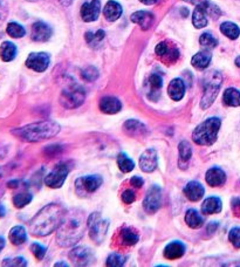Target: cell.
I'll use <instances>...</instances> for the list:
<instances>
[{
    "label": "cell",
    "mask_w": 240,
    "mask_h": 267,
    "mask_svg": "<svg viewBox=\"0 0 240 267\" xmlns=\"http://www.w3.org/2000/svg\"><path fill=\"white\" fill-rule=\"evenodd\" d=\"M65 214V209L59 204H48L30 222V232L37 237H45L53 233L61 224Z\"/></svg>",
    "instance_id": "6da1fadb"
},
{
    "label": "cell",
    "mask_w": 240,
    "mask_h": 267,
    "mask_svg": "<svg viewBox=\"0 0 240 267\" xmlns=\"http://www.w3.org/2000/svg\"><path fill=\"white\" fill-rule=\"evenodd\" d=\"M85 229L86 223L82 211L71 210L66 212L61 224L57 228V243L62 248L75 245L83 235Z\"/></svg>",
    "instance_id": "7a4b0ae2"
},
{
    "label": "cell",
    "mask_w": 240,
    "mask_h": 267,
    "mask_svg": "<svg viewBox=\"0 0 240 267\" xmlns=\"http://www.w3.org/2000/svg\"><path fill=\"white\" fill-rule=\"evenodd\" d=\"M60 125L55 121H42L25 127L14 129L12 134L26 142H40V141L55 137L60 133Z\"/></svg>",
    "instance_id": "3957f363"
},
{
    "label": "cell",
    "mask_w": 240,
    "mask_h": 267,
    "mask_svg": "<svg viewBox=\"0 0 240 267\" xmlns=\"http://www.w3.org/2000/svg\"><path fill=\"white\" fill-rule=\"evenodd\" d=\"M222 121L218 117H210L206 121L201 123L193 130L192 140L198 145H212L216 142L218 131L221 129Z\"/></svg>",
    "instance_id": "277c9868"
},
{
    "label": "cell",
    "mask_w": 240,
    "mask_h": 267,
    "mask_svg": "<svg viewBox=\"0 0 240 267\" xmlns=\"http://www.w3.org/2000/svg\"><path fill=\"white\" fill-rule=\"evenodd\" d=\"M222 76L219 71H211L205 75L204 80V95L202 97L201 108L207 109L215 102L218 91L221 89Z\"/></svg>",
    "instance_id": "5b68a950"
},
{
    "label": "cell",
    "mask_w": 240,
    "mask_h": 267,
    "mask_svg": "<svg viewBox=\"0 0 240 267\" xmlns=\"http://www.w3.org/2000/svg\"><path fill=\"white\" fill-rule=\"evenodd\" d=\"M86 99V93L83 88L77 85H71L62 90L60 102L65 108L74 109L80 107Z\"/></svg>",
    "instance_id": "8992f818"
},
{
    "label": "cell",
    "mask_w": 240,
    "mask_h": 267,
    "mask_svg": "<svg viewBox=\"0 0 240 267\" xmlns=\"http://www.w3.org/2000/svg\"><path fill=\"white\" fill-rule=\"evenodd\" d=\"M88 224L89 232H91V238L94 240L96 244H101L103 242V239L106 238L107 231L109 228V222L108 220L102 219L100 216V214H92L91 217L87 220Z\"/></svg>",
    "instance_id": "52a82bcc"
},
{
    "label": "cell",
    "mask_w": 240,
    "mask_h": 267,
    "mask_svg": "<svg viewBox=\"0 0 240 267\" xmlns=\"http://www.w3.org/2000/svg\"><path fill=\"white\" fill-rule=\"evenodd\" d=\"M69 169L65 162L59 163L55 165V168L52 170L48 176L45 178V184L50 186L52 189H59L61 188L65 183L66 178L68 176Z\"/></svg>",
    "instance_id": "ba28073f"
},
{
    "label": "cell",
    "mask_w": 240,
    "mask_h": 267,
    "mask_svg": "<svg viewBox=\"0 0 240 267\" xmlns=\"http://www.w3.org/2000/svg\"><path fill=\"white\" fill-rule=\"evenodd\" d=\"M102 177L97 176V175H94V176H86V177H81L79 179H76L75 182V185H76V192H79L82 190V192L80 194L81 197H83V195L86 194H92L102 185Z\"/></svg>",
    "instance_id": "9c48e42d"
},
{
    "label": "cell",
    "mask_w": 240,
    "mask_h": 267,
    "mask_svg": "<svg viewBox=\"0 0 240 267\" xmlns=\"http://www.w3.org/2000/svg\"><path fill=\"white\" fill-rule=\"evenodd\" d=\"M162 205V191L157 185H152L147 194L146 199L143 202L144 211L147 214H155Z\"/></svg>",
    "instance_id": "30bf717a"
},
{
    "label": "cell",
    "mask_w": 240,
    "mask_h": 267,
    "mask_svg": "<svg viewBox=\"0 0 240 267\" xmlns=\"http://www.w3.org/2000/svg\"><path fill=\"white\" fill-rule=\"evenodd\" d=\"M69 259L76 266H88L94 263L95 258L91 249L79 246L69 252Z\"/></svg>",
    "instance_id": "8fae6325"
},
{
    "label": "cell",
    "mask_w": 240,
    "mask_h": 267,
    "mask_svg": "<svg viewBox=\"0 0 240 267\" xmlns=\"http://www.w3.org/2000/svg\"><path fill=\"white\" fill-rule=\"evenodd\" d=\"M51 62V57L47 53H32L26 60V66L31 68L32 71H37V73H42L48 68Z\"/></svg>",
    "instance_id": "7c38bea8"
},
{
    "label": "cell",
    "mask_w": 240,
    "mask_h": 267,
    "mask_svg": "<svg viewBox=\"0 0 240 267\" xmlns=\"http://www.w3.org/2000/svg\"><path fill=\"white\" fill-rule=\"evenodd\" d=\"M156 54L161 57V60L166 64H173L179 57V52L177 47L170 45V42L162 41L156 46Z\"/></svg>",
    "instance_id": "4fadbf2b"
},
{
    "label": "cell",
    "mask_w": 240,
    "mask_h": 267,
    "mask_svg": "<svg viewBox=\"0 0 240 267\" xmlns=\"http://www.w3.org/2000/svg\"><path fill=\"white\" fill-rule=\"evenodd\" d=\"M101 13V2L100 0H92V1L85 2L81 7V18L83 21L92 22L99 18Z\"/></svg>",
    "instance_id": "5bb4252c"
},
{
    "label": "cell",
    "mask_w": 240,
    "mask_h": 267,
    "mask_svg": "<svg viewBox=\"0 0 240 267\" xmlns=\"http://www.w3.org/2000/svg\"><path fill=\"white\" fill-rule=\"evenodd\" d=\"M158 164L157 153L155 149H147L140 157V168L144 172H152L156 170Z\"/></svg>",
    "instance_id": "9a60e30c"
},
{
    "label": "cell",
    "mask_w": 240,
    "mask_h": 267,
    "mask_svg": "<svg viewBox=\"0 0 240 267\" xmlns=\"http://www.w3.org/2000/svg\"><path fill=\"white\" fill-rule=\"evenodd\" d=\"M123 130L128 136L134 137V139H143L149 134L146 125L140 121H136V120H129L124 123Z\"/></svg>",
    "instance_id": "2e32d148"
},
{
    "label": "cell",
    "mask_w": 240,
    "mask_h": 267,
    "mask_svg": "<svg viewBox=\"0 0 240 267\" xmlns=\"http://www.w3.org/2000/svg\"><path fill=\"white\" fill-rule=\"evenodd\" d=\"M52 36V28L42 21H37L32 26V40L37 42L48 41Z\"/></svg>",
    "instance_id": "e0dca14e"
},
{
    "label": "cell",
    "mask_w": 240,
    "mask_h": 267,
    "mask_svg": "<svg viewBox=\"0 0 240 267\" xmlns=\"http://www.w3.org/2000/svg\"><path fill=\"white\" fill-rule=\"evenodd\" d=\"M183 192L185 196L187 197V199H190L191 202H198V200H201L203 198L205 189L197 180H192V182L187 183Z\"/></svg>",
    "instance_id": "ac0fdd59"
},
{
    "label": "cell",
    "mask_w": 240,
    "mask_h": 267,
    "mask_svg": "<svg viewBox=\"0 0 240 267\" xmlns=\"http://www.w3.org/2000/svg\"><path fill=\"white\" fill-rule=\"evenodd\" d=\"M131 21L135 24L140 25V27L143 31L149 30L151 27L152 22H154V14L148 11H137V12L132 13Z\"/></svg>",
    "instance_id": "d6986e66"
},
{
    "label": "cell",
    "mask_w": 240,
    "mask_h": 267,
    "mask_svg": "<svg viewBox=\"0 0 240 267\" xmlns=\"http://www.w3.org/2000/svg\"><path fill=\"white\" fill-rule=\"evenodd\" d=\"M100 109L106 114H117L122 109V103L114 96H106L100 101Z\"/></svg>",
    "instance_id": "ffe728a7"
},
{
    "label": "cell",
    "mask_w": 240,
    "mask_h": 267,
    "mask_svg": "<svg viewBox=\"0 0 240 267\" xmlns=\"http://www.w3.org/2000/svg\"><path fill=\"white\" fill-rule=\"evenodd\" d=\"M226 182V175L225 172L219 168H211L206 172V183L210 186L217 188V186H222Z\"/></svg>",
    "instance_id": "44dd1931"
},
{
    "label": "cell",
    "mask_w": 240,
    "mask_h": 267,
    "mask_svg": "<svg viewBox=\"0 0 240 267\" xmlns=\"http://www.w3.org/2000/svg\"><path fill=\"white\" fill-rule=\"evenodd\" d=\"M167 94L173 101H181L185 94V83L182 79H173L167 87Z\"/></svg>",
    "instance_id": "7402d4cb"
},
{
    "label": "cell",
    "mask_w": 240,
    "mask_h": 267,
    "mask_svg": "<svg viewBox=\"0 0 240 267\" xmlns=\"http://www.w3.org/2000/svg\"><path fill=\"white\" fill-rule=\"evenodd\" d=\"M103 16L108 21H116L122 16V6L117 1L111 0L103 8Z\"/></svg>",
    "instance_id": "603a6c76"
},
{
    "label": "cell",
    "mask_w": 240,
    "mask_h": 267,
    "mask_svg": "<svg viewBox=\"0 0 240 267\" xmlns=\"http://www.w3.org/2000/svg\"><path fill=\"white\" fill-rule=\"evenodd\" d=\"M185 253V246L181 242H172L164 249V257L169 260H175L183 257Z\"/></svg>",
    "instance_id": "cb8c5ba5"
},
{
    "label": "cell",
    "mask_w": 240,
    "mask_h": 267,
    "mask_svg": "<svg viewBox=\"0 0 240 267\" xmlns=\"http://www.w3.org/2000/svg\"><path fill=\"white\" fill-rule=\"evenodd\" d=\"M222 200L218 197H209L203 202L202 205V212L204 214H219L222 211Z\"/></svg>",
    "instance_id": "d4e9b609"
},
{
    "label": "cell",
    "mask_w": 240,
    "mask_h": 267,
    "mask_svg": "<svg viewBox=\"0 0 240 267\" xmlns=\"http://www.w3.org/2000/svg\"><path fill=\"white\" fill-rule=\"evenodd\" d=\"M178 151H179V162L178 164L181 166V169H186L187 162L191 159V155H192V148H191L190 143L186 141H182L178 145Z\"/></svg>",
    "instance_id": "484cf974"
},
{
    "label": "cell",
    "mask_w": 240,
    "mask_h": 267,
    "mask_svg": "<svg viewBox=\"0 0 240 267\" xmlns=\"http://www.w3.org/2000/svg\"><path fill=\"white\" fill-rule=\"evenodd\" d=\"M211 59H212V55H211L210 52H199V53L193 55L192 59H191V65L195 68H197V70H205L210 65Z\"/></svg>",
    "instance_id": "4316f807"
},
{
    "label": "cell",
    "mask_w": 240,
    "mask_h": 267,
    "mask_svg": "<svg viewBox=\"0 0 240 267\" xmlns=\"http://www.w3.org/2000/svg\"><path fill=\"white\" fill-rule=\"evenodd\" d=\"M138 233L131 228H124L121 230L120 239L122 242V245L132 246L138 242Z\"/></svg>",
    "instance_id": "83f0119b"
},
{
    "label": "cell",
    "mask_w": 240,
    "mask_h": 267,
    "mask_svg": "<svg viewBox=\"0 0 240 267\" xmlns=\"http://www.w3.org/2000/svg\"><path fill=\"white\" fill-rule=\"evenodd\" d=\"M17 55V47L13 42L5 41L1 44L0 47V56H1L2 61L10 62L14 60V57Z\"/></svg>",
    "instance_id": "f1b7e54d"
},
{
    "label": "cell",
    "mask_w": 240,
    "mask_h": 267,
    "mask_svg": "<svg viewBox=\"0 0 240 267\" xmlns=\"http://www.w3.org/2000/svg\"><path fill=\"white\" fill-rule=\"evenodd\" d=\"M10 240L13 245H22L27 240V233L24 226H14L11 229Z\"/></svg>",
    "instance_id": "f546056e"
},
{
    "label": "cell",
    "mask_w": 240,
    "mask_h": 267,
    "mask_svg": "<svg viewBox=\"0 0 240 267\" xmlns=\"http://www.w3.org/2000/svg\"><path fill=\"white\" fill-rule=\"evenodd\" d=\"M222 101L230 107H239L240 106V91L236 88H227L225 90Z\"/></svg>",
    "instance_id": "4dcf8cb0"
},
{
    "label": "cell",
    "mask_w": 240,
    "mask_h": 267,
    "mask_svg": "<svg viewBox=\"0 0 240 267\" xmlns=\"http://www.w3.org/2000/svg\"><path fill=\"white\" fill-rule=\"evenodd\" d=\"M185 222H186L187 226L191 229H199L202 228L204 224L203 217H202L197 211L193 210V209H190V210L186 211Z\"/></svg>",
    "instance_id": "1f68e13d"
},
{
    "label": "cell",
    "mask_w": 240,
    "mask_h": 267,
    "mask_svg": "<svg viewBox=\"0 0 240 267\" xmlns=\"http://www.w3.org/2000/svg\"><path fill=\"white\" fill-rule=\"evenodd\" d=\"M221 31L224 36H226L228 39H232V40H236L240 34V30L238 26L230 21L222 22L221 25Z\"/></svg>",
    "instance_id": "d6a6232c"
},
{
    "label": "cell",
    "mask_w": 240,
    "mask_h": 267,
    "mask_svg": "<svg viewBox=\"0 0 240 267\" xmlns=\"http://www.w3.org/2000/svg\"><path fill=\"white\" fill-rule=\"evenodd\" d=\"M149 86H150L149 97H151L152 94H156L157 96H160V93H157V91H160L162 86H163V79H162V76L158 75V74H152V75H150L149 77Z\"/></svg>",
    "instance_id": "836d02e7"
},
{
    "label": "cell",
    "mask_w": 240,
    "mask_h": 267,
    "mask_svg": "<svg viewBox=\"0 0 240 267\" xmlns=\"http://www.w3.org/2000/svg\"><path fill=\"white\" fill-rule=\"evenodd\" d=\"M117 164H118V168H120V170L124 172V174L132 171V169H134V166H135L132 160H130L129 157L123 153H121L120 155H118Z\"/></svg>",
    "instance_id": "e575fe53"
},
{
    "label": "cell",
    "mask_w": 240,
    "mask_h": 267,
    "mask_svg": "<svg viewBox=\"0 0 240 267\" xmlns=\"http://www.w3.org/2000/svg\"><path fill=\"white\" fill-rule=\"evenodd\" d=\"M6 32L8 36H12V38H16V39L22 38V36H24L26 34L25 28L22 27L21 25H19L18 22H10V24L7 25Z\"/></svg>",
    "instance_id": "d590c367"
},
{
    "label": "cell",
    "mask_w": 240,
    "mask_h": 267,
    "mask_svg": "<svg viewBox=\"0 0 240 267\" xmlns=\"http://www.w3.org/2000/svg\"><path fill=\"white\" fill-rule=\"evenodd\" d=\"M199 44L203 46V47L206 48V50H211V48L217 47V45H218V40H217L212 34L204 33L201 36Z\"/></svg>",
    "instance_id": "8d00e7d4"
},
{
    "label": "cell",
    "mask_w": 240,
    "mask_h": 267,
    "mask_svg": "<svg viewBox=\"0 0 240 267\" xmlns=\"http://www.w3.org/2000/svg\"><path fill=\"white\" fill-rule=\"evenodd\" d=\"M127 258L121 253H111L107 259V266H112V267H120L123 266L126 263Z\"/></svg>",
    "instance_id": "74e56055"
},
{
    "label": "cell",
    "mask_w": 240,
    "mask_h": 267,
    "mask_svg": "<svg viewBox=\"0 0 240 267\" xmlns=\"http://www.w3.org/2000/svg\"><path fill=\"white\" fill-rule=\"evenodd\" d=\"M105 36H106L105 31L102 30H99L96 33L88 32L86 34V40L89 45L96 46L97 44H100V42L102 41L103 38H105Z\"/></svg>",
    "instance_id": "f35d334b"
},
{
    "label": "cell",
    "mask_w": 240,
    "mask_h": 267,
    "mask_svg": "<svg viewBox=\"0 0 240 267\" xmlns=\"http://www.w3.org/2000/svg\"><path fill=\"white\" fill-rule=\"evenodd\" d=\"M31 200H32V195L30 194H19L13 197L14 206L18 209L24 208V206L31 203Z\"/></svg>",
    "instance_id": "ab89813d"
},
{
    "label": "cell",
    "mask_w": 240,
    "mask_h": 267,
    "mask_svg": "<svg viewBox=\"0 0 240 267\" xmlns=\"http://www.w3.org/2000/svg\"><path fill=\"white\" fill-rule=\"evenodd\" d=\"M82 77L86 81H95L99 77V71L95 67H87L85 71H82Z\"/></svg>",
    "instance_id": "60d3db41"
},
{
    "label": "cell",
    "mask_w": 240,
    "mask_h": 267,
    "mask_svg": "<svg viewBox=\"0 0 240 267\" xmlns=\"http://www.w3.org/2000/svg\"><path fill=\"white\" fill-rule=\"evenodd\" d=\"M228 240L236 249H240V228H233L228 233Z\"/></svg>",
    "instance_id": "b9f144b4"
},
{
    "label": "cell",
    "mask_w": 240,
    "mask_h": 267,
    "mask_svg": "<svg viewBox=\"0 0 240 267\" xmlns=\"http://www.w3.org/2000/svg\"><path fill=\"white\" fill-rule=\"evenodd\" d=\"M31 251H32V253L34 254V257H36L37 260H42L43 257H45V254H46V249L43 248L42 245H40V244H37V243L32 244Z\"/></svg>",
    "instance_id": "7bdbcfd3"
},
{
    "label": "cell",
    "mask_w": 240,
    "mask_h": 267,
    "mask_svg": "<svg viewBox=\"0 0 240 267\" xmlns=\"http://www.w3.org/2000/svg\"><path fill=\"white\" fill-rule=\"evenodd\" d=\"M2 266H27V261L22 257H17L13 258V259L4 260Z\"/></svg>",
    "instance_id": "ee69618b"
},
{
    "label": "cell",
    "mask_w": 240,
    "mask_h": 267,
    "mask_svg": "<svg viewBox=\"0 0 240 267\" xmlns=\"http://www.w3.org/2000/svg\"><path fill=\"white\" fill-rule=\"evenodd\" d=\"M122 200L126 204H131L135 200V192L132 190H126L122 194Z\"/></svg>",
    "instance_id": "f6af8a7d"
},
{
    "label": "cell",
    "mask_w": 240,
    "mask_h": 267,
    "mask_svg": "<svg viewBox=\"0 0 240 267\" xmlns=\"http://www.w3.org/2000/svg\"><path fill=\"white\" fill-rule=\"evenodd\" d=\"M232 210L236 216L240 217V198H233L232 199Z\"/></svg>",
    "instance_id": "bcb514c9"
},
{
    "label": "cell",
    "mask_w": 240,
    "mask_h": 267,
    "mask_svg": "<svg viewBox=\"0 0 240 267\" xmlns=\"http://www.w3.org/2000/svg\"><path fill=\"white\" fill-rule=\"evenodd\" d=\"M130 183H131L132 185L135 186V188H141L142 185H143V179H142L141 177H138V176H134L131 178V179H130Z\"/></svg>",
    "instance_id": "7dc6e473"
},
{
    "label": "cell",
    "mask_w": 240,
    "mask_h": 267,
    "mask_svg": "<svg viewBox=\"0 0 240 267\" xmlns=\"http://www.w3.org/2000/svg\"><path fill=\"white\" fill-rule=\"evenodd\" d=\"M217 228H218V224L217 223H210V225H209V232L210 233H213V232L216 231Z\"/></svg>",
    "instance_id": "c3c4849f"
},
{
    "label": "cell",
    "mask_w": 240,
    "mask_h": 267,
    "mask_svg": "<svg viewBox=\"0 0 240 267\" xmlns=\"http://www.w3.org/2000/svg\"><path fill=\"white\" fill-rule=\"evenodd\" d=\"M140 1L143 2L144 5H152V4H155L157 0H140Z\"/></svg>",
    "instance_id": "681fc988"
},
{
    "label": "cell",
    "mask_w": 240,
    "mask_h": 267,
    "mask_svg": "<svg viewBox=\"0 0 240 267\" xmlns=\"http://www.w3.org/2000/svg\"><path fill=\"white\" fill-rule=\"evenodd\" d=\"M5 248V239L2 237H0V252H1V249Z\"/></svg>",
    "instance_id": "f907efd6"
},
{
    "label": "cell",
    "mask_w": 240,
    "mask_h": 267,
    "mask_svg": "<svg viewBox=\"0 0 240 267\" xmlns=\"http://www.w3.org/2000/svg\"><path fill=\"white\" fill-rule=\"evenodd\" d=\"M61 2H62V4H65V5H69L71 0H61Z\"/></svg>",
    "instance_id": "816d5d0a"
},
{
    "label": "cell",
    "mask_w": 240,
    "mask_h": 267,
    "mask_svg": "<svg viewBox=\"0 0 240 267\" xmlns=\"http://www.w3.org/2000/svg\"><path fill=\"white\" fill-rule=\"evenodd\" d=\"M236 64H237V65H238V66H239V67H240V56L238 57V59H237V60H236Z\"/></svg>",
    "instance_id": "f5cc1de1"
},
{
    "label": "cell",
    "mask_w": 240,
    "mask_h": 267,
    "mask_svg": "<svg viewBox=\"0 0 240 267\" xmlns=\"http://www.w3.org/2000/svg\"><path fill=\"white\" fill-rule=\"evenodd\" d=\"M59 265H60V264H55V266H59ZM61 265H62V266H67V264H63V263H62Z\"/></svg>",
    "instance_id": "db71d44e"
}]
</instances>
